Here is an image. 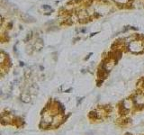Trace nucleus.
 <instances>
[{"label": "nucleus", "mask_w": 144, "mask_h": 135, "mask_svg": "<svg viewBox=\"0 0 144 135\" xmlns=\"http://www.w3.org/2000/svg\"><path fill=\"white\" fill-rule=\"evenodd\" d=\"M21 18L24 22H27V23H33V22H35V18L34 17L31 16V15H29L28 14L25 13L21 14Z\"/></svg>", "instance_id": "obj_1"}, {"label": "nucleus", "mask_w": 144, "mask_h": 135, "mask_svg": "<svg viewBox=\"0 0 144 135\" xmlns=\"http://www.w3.org/2000/svg\"><path fill=\"white\" fill-rule=\"evenodd\" d=\"M43 8L45 9V10H51V7L48 6V5H44V6H43Z\"/></svg>", "instance_id": "obj_2"}]
</instances>
